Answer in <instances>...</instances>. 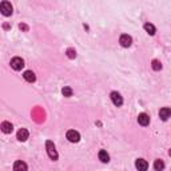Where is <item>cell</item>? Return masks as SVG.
Here are the masks:
<instances>
[{
  "mask_svg": "<svg viewBox=\"0 0 171 171\" xmlns=\"http://www.w3.org/2000/svg\"><path fill=\"white\" fill-rule=\"evenodd\" d=\"M67 55H68V58L74 59L75 56H76V51H75V50H72V48H70V50L67 51Z\"/></svg>",
  "mask_w": 171,
  "mask_h": 171,
  "instance_id": "obj_19",
  "label": "cell"
},
{
  "mask_svg": "<svg viewBox=\"0 0 171 171\" xmlns=\"http://www.w3.org/2000/svg\"><path fill=\"white\" fill-rule=\"evenodd\" d=\"M119 43L122 44V47H130L132 44V38L130 35H122L119 39Z\"/></svg>",
  "mask_w": 171,
  "mask_h": 171,
  "instance_id": "obj_6",
  "label": "cell"
},
{
  "mask_svg": "<svg viewBox=\"0 0 171 171\" xmlns=\"http://www.w3.org/2000/svg\"><path fill=\"white\" fill-rule=\"evenodd\" d=\"M138 123H139L140 126H148V123H150V116L147 115V114H144V112L139 114V116H138Z\"/></svg>",
  "mask_w": 171,
  "mask_h": 171,
  "instance_id": "obj_7",
  "label": "cell"
},
{
  "mask_svg": "<svg viewBox=\"0 0 171 171\" xmlns=\"http://www.w3.org/2000/svg\"><path fill=\"white\" fill-rule=\"evenodd\" d=\"M12 130H14V126H12L10 122H3L2 123V131L4 134H11Z\"/></svg>",
  "mask_w": 171,
  "mask_h": 171,
  "instance_id": "obj_12",
  "label": "cell"
},
{
  "mask_svg": "<svg viewBox=\"0 0 171 171\" xmlns=\"http://www.w3.org/2000/svg\"><path fill=\"white\" fill-rule=\"evenodd\" d=\"M28 135H30V134H28V131L26 128H20L19 131H18V140H20V142H26L27 139H28Z\"/></svg>",
  "mask_w": 171,
  "mask_h": 171,
  "instance_id": "obj_10",
  "label": "cell"
},
{
  "mask_svg": "<svg viewBox=\"0 0 171 171\" xmlns=\"http://www.w3.org/2000/svg\"><path fill=\"white\" fill-rule=\"evenodd\" d=\"M154 169H155L156 171H162L165 169V162L162 159H156L155 162H154Z\"/></svg>",
  "mask_w": 171,
  "mask_h": 171,
  "instance_id": "obj_16",
  "label": "cell"
},
{
  "mask_svg": "<svg viewBox=\"0 0 171 171\" xmlns=\"http://www.w3.org/2000/svg\"><path fill=\"white\" fill-rule=\"evenodd\" d=\"M170 155H171V151H170Z\"/></svg>",
  "mask_w": 171,
  "mask_h": 171,
  "instance_id": "obj_20",
  "label": "cell"
},
{
  "mask_svg": "<svg viewBox=\"0 0 171 171\" xmlns=\"http://www.w3.org/2000/svg\"><path fill=\"white\" fill-rule=\"evenodd\" d=\"M62 94H63L64 96L70 98V96H72V88H71V87H64V88L62 90Z\"/></svg>",
  "mask_w": 171,
  "mask_h": 171,
  "instance_id": "obj_17",
  "label": "cell"
},
{
  "mask_svg": "<svg viewBox=\"0 0 171 171\" xmlns=\"http://www.w3.org/2000/svg\"><path fill=\"white\" fill-rule=\"evenodd\" d=\"M152 70H155V71L162 70V64L159 60H152Z\"/></svg>",
  "mask_w": 171,
  "mask_h": 171,
  "instance_id": "obj_18",
  "label": "cell"
},
{
  "mask_svg": "<svg viewBox=\"0 0 171 171\" xmlns=\"http://www.w3.org/2000/svg\"><path fill=\"white\" fill-rule=\"evenodd\" d=\"M46 147H47V152H48V155H50L51 159H52V161H56V159H58V152H56L55 146H54V143H52L51 140H47V142H46Z\"/></svg>",
  "mask_w": 171,
  "mask_h": 171,
  "instance_id": "obj_1",
  "label": "cell"
},
{
  "mask_svg": "<svg viewBox=\"0 0 171 171\" xmlns=\"http://www.w3.org/2000/svg\"><path fill=\"white\" fill-rule=\"evenodd\" d=\"M14 171H27V165L23 161H16L14 163Z\"/></svg>",
  "mask_w": 171,
  "mask_h": 171,
  "instance_id": "obj_11",
  "label": "cell"
},
{
  "mask_svg": "<svg viewBox=\"0 0 171 171\" xmlns=\"http://www.w3.org/2000/svg\"><path fill=\"white\" fill-rule=\"evenodd\" d=\"M23 76H24V79H26L27 82H30V83H34L36 80V76H35V74L32 71H26Z\"/></svg>",
  "mask_w": 171,
  "mask_h": 171,
  "instance_id": "obj_13",
  "label": "cell"
},
{
  "mask_svg": "<svg viewBox=\"0 0 171 171\" xmlns=\"http://www.w3.org/2000/svg\"><path fill=\"white\" fill-rule=\"evenodd\" d=\"M0 11H2V14L4 16H10L12 15V6L10 2H7V0H4V2L0 3Z\"/></svg>",
  "mask_w": 171,
  "mask_h": 171,
  "instance_id": "obj_2",
  "label": "cell"
},
{
  "mask_svg": "<svg viewBox=\"0 0 171 171\" xmlns=\"http://www.w3.org/2000/svg\"><path fill=\"white\" fill-rule=\"evenodd\" d=\"M111 100H112V103L118 106V107H120L122 104H123V98H122V95L119 92H116V91H114L111 92Z\"/></svg>",
  "mask_w": 171,
  "mask_h": 171,
  "instance_id": "obj_5",
  "label": "cell"
},
{
  "mask_svg": "<svg viewBox=\"0 0 171 171\" xmlns=\"http://www.w3.org/2000/svg\"><path fill=\"white\" fill-rule=\"evenodd\" d=\"M11 67L14 68L15 71H20L24 67V60L22 58H19V56H16V58L11 60Z\"/></svg>",
  "mask_w": 171,
  "mask_h": 171,
  "instance_id": "obj_3",
  "label": "cell"
},
{
  "mask_svg": "<svg viewBox=\"0 0 171 171\" xmlns=\"http://www.w3.org/2000/svg\"><path fill=\"white\" fill-rule=\"evenodd\" d=\"M135 167L139 170V171H147L148 163H147V162H146L144 159H136V162H135Z\"/></svg>",
  "mask_w": 171,
  "mask_h": 171,
  "instance_id": "obj_8",
  "label": "cell"
},
{
  "mask_svg": "<svg viewBox=\"0 0 171 171\" xmlns=\"http://www.w3.org/2000/svg\"><path fill=\"white\" fill-rule=\"evenodd\" d=\"M99 159L103 162V163H108V162H110V155L107 154L106 150H100V151H99Z\"/></svg>",
  "mask_w": 171,
  "mask_h": 171,
  "instance_id": "obj_14",
  "label": "cell"
},
{
  "mask_svg": "<svg viewBox=\"0 0 171 171\" xmlns=\"http://www.w3.org/2000/svg\"><path fill=\"white\" fill-rule=\"evenodd\" d=\"M67 139L71 143H78L80 140V134L78 131H75V130H70V131H67Z\"/></svg>",
  "mask_w": 171,
  "mask_h": 171,
  "instance_id": "obj_4",
  "label": "cell"
},
{
  "mask_svg": "<svg viewBox=\"0 0 171 171\" xmlns=\"http://www.w3.org/2000/svg\"><path fill=\"white\" fill-rule=\"evenodd\" d=\"M159 116H161V119H162V120H167L169 118H171V108H169V107H163V108H161V111H159Z\"/></svg>",
  "mask_w": 171,
  "mask_h": 171,
  "instance_id": "obj_9",
  "label": "cell"
},
{
  "mask_svg": "<svg viewBox=\"0 0 171 171\" xmlns=\"http://www.w3.org/2000/svg\"><path fill=\"white\" fill-rule=\"evenodd\" d=\"M144 30L147 31V34L148 35H155V27H154V24H151V23H146L144 24Z\"/></svg>",
  "mask_w": 171,
  "mask_h": 171,
  "instance_id": "obj_15",
  "label": "cell"
}]
</instances>
